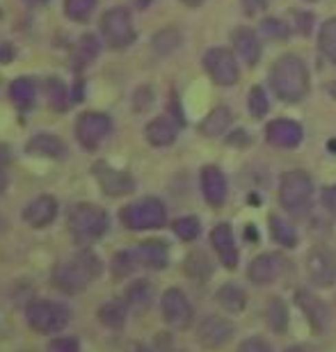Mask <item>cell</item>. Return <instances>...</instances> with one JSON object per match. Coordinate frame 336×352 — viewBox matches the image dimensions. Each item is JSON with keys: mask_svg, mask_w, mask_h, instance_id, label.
I'll use <instances>...</instances> for the list:
<instances>
[{"mask_svg": "<svg viewBox=\"0 0 336 352\" xmlns=\"http://www.w3.org/2000/svg\"><path fill=\"white\" fill-rule=\"evenodd\" d=\"M103 270L101 258L94 254L92 250H80L55 265L53 270V284L60 288L62 293L67 295H76L82 293L85 288L92 284V281L99 277Z\"/></svg>", "mask_w": 336, "mask_h": 352, "instance_id": "cell-1", "label": "cell"}, {"mask_svg": "<svg viewBox=\"0 0 336 352\" xmlns=\"http://www.w3.org/2000/svg\"><path fill=\"white\" fill-rule=\"evenodd\" d=\"M270 85L275 94L286 103L302 101L309 91V72L298 55H284L272 65Z\"/></svg>", "mask_w": 336, "mask_h": 352, "instance_id": "cell-2", "label": "cell"}, {"mask_svg": "<svg viewBox=\"0 0 336 352\" xmlns=\"http://www.w3.org/2000/svg\"><path fill=\"white\" fill-rule=\"evenodd\" d=\"M69 234L80 248H89L92 243L101 241L110 229V217L101 206L89 201H78L69 208L67 215Z\"/></svg>", "mask_w": 336, "mask_h": 352, "instance_id": "cell-3", "label": "cell"}, {"mask_svg": "<svg viewBox=\"0 0 336 352\" xmlns=\"http://www.w3.org/2000/svg\"><path fill=\"white\" fill-rule=\"evenodd\" d=\"M119 220L131 231H151L165 227L167 208L156 197H144V199L131 201L119 210Z\"/></svg>", "mask_w": 336, "mask_h": 352, "instance_id": "cell-4", "label": "cell"}, {"mask_svg": "<svg viewBox=\"0 0 336 352\" xmlns=\"http://www.w3.org/2000/svg\"><path fill=\"white\" fill-rule=\"evenodd\" d=\"M313 197V181L302 170L286 172L279 183V201L282 208L291 215H304L311 206Z\"/></svg>", "mask_w": 336, "mask_h": 352, "instance_id": "cell-5", "label": "cell"}, {"mask_svg": "<svg viewBox=\"0 0 336 352\" xmlns=\"http://www.w3.org/2000/svg\"><path fill=\"white\" fill-rule=\"evenodd\" d=\"M25 318L34 332L39 334H58L62 332L69 320H71V311L60 305V302L51 300H34L25 307Z\"/></svg>", "mask_w": 336, "mask_h": 352, "instance_id": "cell-6", "label": "cell"}, {"mask_svg": "<svg viewBox=\"0 0 336 352\" xmlns=\"http://www.w3.org/2000/svg\"><path fill=\"white\" fill-rule=\"evenodd\" d=\"M101 34L110 48H126L135 41V28L128 10L124 7H112L101 16Z\"/></svg>", "mask_w": 336, "mask_h": 352, "instance_id": "cell-7", "label": "cell"}, {"mask_svg": "<svg viewBox=\"0 0 336 352\" xmlns=\"http://www.w3.org/2000/svg\"><path fill=\"white\" fill-rule=\"evenodd\" d=\"M112 131V119L106 112H82L76 122V138L82 149L94 151L99 149L101 142L110 135Z\"/></svg>", "mask_w": 336, "mask_h": 352, "instance_id": "cell-8", "label": "cell"}, {"mask_svg": "<svg viewBox=\"0 0 336 352\" xmlns=\"http://www.w3.org/2000/svg\"><path fill=\"white\" fill-rule=\"evenodd\" d=\"M160 311L167 325L174 329H188L194 320V309L181 288H167L160 298Z\"/></svg>", "mask_w": 336, "mask_h": 352, "instance_id": "cell-9", "label": "cell"}, {"mask_svg": "<svg viewBox=\"0 0 336 352\" xmlns=\"http://www.w3.org/2000/svg\"><path fill=\"white\" fill-rule=\"evenodd\" d=\"M204 69L213 78V82H218L222 87L236 85L238 76H240V69H238L234 53L227 51V48H211L204 55Z\"/></svg>", "mask_w": 336, "mask_h": 352, "instance_id": "cell-10", "label": "cell"}, {"mask_svg": "<svg viewBox=\"0 0 336 352\" xmlns=\"http://www.w3.org/2000/svg\"><path fill=\"white\" fill-rule=\"evenodd\" d=\"M306 277L311 284H316L318 288H330L336 284V254L332 250L323 248H313L306 254Z\"/></svg>", "mask_w": 336, "mask_h": 352, "instance_id": "cell-11", "label": "cell"}, {"mask_svg": "<svg viewBox=\"0 0 336 352\" xmlns=\"http://www.w3.org/2000/svg\"><path fill=\"white\" fill-rule=\"evenodd\" d=\"M234 325L231 320L222 318V316H206L197 327V339L199 346L206 350H220L234 339Z\"/></svg>", "mask_w": 336, "mask_h": 352, "instance_id": "cell-12", "label": "cell"}, {"mask_svg": "<svg viewBox=\"0 0 336 352\" xmlns=\"http://www.w3.org/2000/svg\"><path fill=\"white\" fill-rule=\"evenodd\" d=\"M94 176H96V181H99L101 192L106 197H112V199H115V197H126L135 190V179H133L128 172L115 170V167H110L108 163H96Z\"/></svg>", "mask_w": 336, "mask_h": 352, "instance_id": "cell-13", "label": "cell"}, {"mask_svg": "<svg viewBox=\"0 0 336 352\" xmlns=\"http://www.w3.org/2000/svg\"><path fill=\"white\" fill-rule=\"evenodd\" d=\"M295 305L300 307V311L304 314V318L309 320V327L316 334H325L327 327H330V307L325 305L318 295H313L306 288H300L295 293Z\"/></svg>", "mask_w": 336, "mask_h": 352, "instance_id": "cell-14", "label": "cell"}, {"mask_svg": "<svg viewBox=\"0 0 336 352\" xmlns=\"http://www.w3.org/2000/svg\"><path fill=\"white\" fill-rule=\"evenodd\" d=\"M286 270V258L282 254H258L256 258H251V263L247 267V277L251 284L256 286H268L272 281H277Z\"/></svg>", "mask_w": 336, "mask_h": 352, "instance_id": "cell-15", "label": "cell"}, {"mask_svg": "<svg viewBox=\"0 0 336 352\" xmlns=\"http://www.w3.org/2000/svg\"><path fill=\"white\" fill-rule=\"evenodd\" d=\"M265 138L272 146H279V149H295V146L302 144L304 131L293 119H275V122L268 124Z\"/></svg>", "mask_w": 336, "mask_h": 352, "instance_id": "cell-16", "label": "cell"}, {"mask_svg": "<svg viewBox=\"0 0 336 352\" xmlns=\"http://www.w3.org/2000/svg\"><path fill=\"white\" fill-rule=\"evenodd\" d=\"M58 199L51 195H39L37 199H32L23 208V220L27 227L32 229H44L48 227L55 217H58Z\"/></svg>", "mask_w": 336, "mask_h": 352, "instance_id": "cell-17", "label": "cell"}, {"mask_svg": "<svg viewBox=\"0 0 336 352\" xmlns=\"http://www.w3.org/2000/svg\"><path fill=\"white\" fill-rule=\"evenodd\" d=\"M211 245H213V250L218 252L222 265L227 267V270H236L238 248H236V238H234V231H231V224L222 222L211 231Z\"/></svg>", "mask_w": 336, "mask_h": 352, "instance_id": "cell-18", "label": "cell"}, {"mask_svg": "<svg viewBox=\"0 0 336 352\" xmlns=\"http://www.w3.org/2000/svg\"><path fill=\"white\" fill-rule=\"evenodd\" d=\"M201 192H204V199L215 208H220L227 201V179L220 167L206 165L201 170Z\"/></svg>", "mask_w": 336, "mask_h": 352, "instance_id": "cell-19", "label": "cell"}, {"mask_svg": "<svg viewBox=\"0 0 336 352\" xmlns=\"http://www.w3.org/2000/svg\"><path fill=\"white\" fill-rule=\"evenodd\" d=\"M135 254L139 265L151 267V270H163L170 263V248H167L165 241H156V238L139 243L135 248Z\"/></svg>", "mask_w": 336, "mask_h": 352, "instance_id": "cell-20", "label": "cell"}, {"mask_svg": "<svg viewBox=\"0 0 336 352\" xmlns=\"http://www.w3.org/2000/svg\"><path fill=\"white\" fill-rule=\"evenodd\" d=\"M177 124H174L172 117H156L151 119L149 124H146V142L151 146H170L174 144V140H177Z\"/></svg>", "mask_w": 336, "mask_h": 352, "instance_id": "cell-21", "label": "cell"}, {"mask_svg": "<svg viewBox=\"0 0 336 352\" xmlns=\"http://www.w3.org/2000/svg\"><path fill=\"white\" fill-rule=\"evenodd\" d=\"M234 48L249 67L258 65V60H261V44H258L256 32L249 28H238L234 32Z\"/></svg>", "mask_w": 336, "mask_h": 352, "instance_id": "cell-22", "label": "cell"}, {"mask_svg": "<svg viewBox=\"0 0 336 352\" xmlns=\"http://www.w3.org/2000/svg\"><path fill=\"white\" fill-rule=\"evenodd\" d=\"M25 151L34 153V156H44V158H62L67 153L65 142H62L58 135H53V133H37L34 138H30Z\"/></svg>", "mask_w": 336, "mask_h": 352, "instance_id": "cell-23", "label": "cell"}, {"mask_svg": "<svg viewBox=\"0 0 336 352\" xmlns=\"http://www.w3.org/2000/svg\"><path fill=\"white\" fill-rule=\"evenodd\" d=\"M10 98L19 110H30L37 98V80L30 76H21L10 82Z\"/></svg>", "mask_w": 336, "mask_h": 352, "instance_id": "cell-24", "label": "cell"}, {"mask_svg": "<svg viewBox=\"0 0 336 352\" xmlns=\"http://www.w3.org/2000/svg\"><path fill=\"white\" fill-rule=\"evenodd\" d=\"M215 300H218V305L222 309H227L229 314H240L245 311V307H247V295L238 284H224L218 288V293H215Z\"/></svg>", "mask_w": 336, "mask_h": 352, "instance_id": "cell-25", "label": "cell"}, {"mask_svg": "<svg viewBox=\"0 0 336 352\" xmlns=\"http://www.w3.org/2000/svg\"><path fill=\"white\" fill-rule=\"evenodd\" d=\"M128 318V305L126 300H108L99 307V320L110 329H122Z\"/></svg>", "mask_w": 336, "mask_h": 352, "instance_id": "cell-26", "label": "cell"}, {"mask_svg": "<svg viewBox=\"0 0 336 352\" xmlns=\"http://www.w3.org/2000/svg\"><path fill=\"white\" fill-rule=\"evenodd\" d=\"M126 305L133 311H146V309L151 307V300H153V288L149 281L139 279V281H133L128 286V291H126Z\"/></svg>", "mask_w": 336, "mask_h": 352, "instance_id": "cell-27", "label": "cell"}, {"mask_svg": "<svg viewBox=\"0 0 336 352\" xmlns=\"http://www.w3.org/2000/svg\"><path fill=\"white\" fill-rule=\"evenodd\" d=\"M231 126V112L229 108H224V105H218L211 115H208L204 122H201L199 126V131H201V135H206V138H220L227 133V129Z\"/></svg>", "mask_w": 336, "mask_h": 352, "instance_id": "cell-28", "label": "cell"}, {"mask_svg": "<svg viewBox=\"0 0 336 352\" xmlns=\"http://www.w3.org/2000/svg\"><path fill=\"white\" fill-rule=\"evenodd\" d=\"M289 307L282 298H270L268 307H265V320H268L270 329L275 334H284L289 329Z\"/></svg>", "mask_w": 336, "mask_h": 352, "instance_id": "cell-29", "label": "cell"}, {"mask_svg": "<svg viewBox=\"0 0 336 352\" xmlns=\"http://www.w3.org/2000/svg\"><path fill=\"white\" fill-rule=\"evenodd\" d=\"M46 96L55 112H67L71 108V105H69V87L58 76H51V78L46 80Z\"/></svg>", "mask_w": 336, "mask_h": 352, "instance_id": "cell-30", "label": "cell"}, {"mask_svg": "<svg viewBox=\"0 0 336 352\" xmlns=\"http://www.w3.org/2000/svg\"><path fill=\"white\" fill-rule=\"evenodd\" d=\"M137 267H139V261H137L135 250H122V252H117L115 258H112L110 270H112V277L115 279H124L135 272Z\"/></svg>", "mask_w": 336, "mask_h": 352, "instance_id": "cell-31", "label": "cell"}, {"mask_svg": "<svg viewBox=\"0 0 336 352\" xmlns=\"http://www.w3.org/2000/svg\"><path fill=\"white\" fill-rule=\"evenodd\" d=\"M270 234H272V241L279 243L282 248H295L298 245L295 229H293L286 220H282L279 215L270 217Z\"/></svg>", "mask_w": 336, "mask_h": 352, "instance_id": "cell-32", "label": "cell"}, {"mask_svg": "<svg viewBox=\"0 0 336 352\" xmlns=\"http://www.w3.org/2000/svg\"><path fill=\"white\" fill-rule=\"evenodd\" d=\"M96 10V0H65V14L74 23H87Z\"/></svg>", "mask_w": 336, "mask_h": 352, "instance_id": "cell-33", "label": "cell"}, {"mask_svg": "<svg viewBox=\"0 0 336 352\" xmlns=\"http://www.w3.org/2000/svg\"><path fill=\"white\" fill-rule=\"evenodd\" d=\"M318 46H320V53L336 65V19L325 21V23L320 25Z\"/></svg>", "mask_w": 336, "mask_h": 352, "instance_id": "cell-34", "label": "cell"}, {"mask_svg": "<svg viewBox=\"0 0 336 352\" xmlns=\"http://www.w3.org/2000/svg\"><path fill=\"white\" fill-rule=\"evenodd\" d=\"M186 272L194 279H208L213 272V265H211V261H208L206 254H201V252H192V254L186 258Z\"/></svg>", "mask_w": 336, "mask_h": 352, "instance_id": "cell-35", "label": "cell"}, {"mask_svg": "<svg viewBox=\"0 0 336 352\" xmlns=\"http://www.w3.org/2000/svg\"><path fill=\"white\" fill-rule=\"evenodd\" d=\"M172 229H174V234H177L181 241H186V243L197 241L199 234H201V224H199L197 217H192V215L179 217V220L172 224Z\"/></svg>", "mask_w": 336, "mask_h": 352, "instance_id": "cell-36", "label": "cell"}, {"mask_svg": "<svg viewBox=\"0 0 336 352\" xmlns=\"http://www.w3.org/2000/svg\"><path fill=\"white\" fill-rule=\"evenodd\" d=\"M247 105H249V112L254 119H261L268 115V96H265V89L261 85H254L249 89Z\"/></svg>", "mask_w": 336, "mask_h": 352, "instance_id": "cell-37", "label": "cell"}, {"mask_svg": "<svg viewBox=\"0 0 336 352\" xmlns=\"http://www.w3.org/2000/svg\"><path fill=\"white\" fill-rule=\"evenodd\" d=\"M261 32L268 39H279V41H284V39L291 37L289 25H286L284 21H279V19H263L261 21Z\"/></svg>", "mask_w": 336, "mask_h": 352, "instance_id": "cell-38", "label": "cell"}, {"mask_svg": "<svg viewBox=\"0 0 336 352\" xmlns=\"http://www.w3.org/2000/svg\"><path fill=\"white\" fill-rule=\"evenodd\" d=\"M181 44V37L177 30H160L156 37H153V48H156L158 53H172L174 48Z\"/></svg>", "mask_w": 336, "mask_h": 352, "instance_id": "cell-39", "label": "cell"}, {"mask_svg": "<svg viewBox=\"0 0 336 352\" xmlns=\"http://www.w3.org/2000/svg\"><path fill=\"white\" fill-rule=\"evenodd\" d=\"M99 51H101L99 39H96L94 34H82L78 41V58L82 65H85V62H92L96 55H99Z\"/></svg>", "mask_w": 336, "mask_h": 352, "instance_id": "cell-40", "label": "cell"}, {"mask_svg": "<svg viewBox=\"0 0 336 352\" xmlns=\"http://www.w3.org/2000/svg\"><path fill=\"white\" fill-rule=\"evenodd\" d=\"M46 352H80V341L76 336H60L48 343Z\"/></svg>", "mask_w": 336, "mask_h": 352, "instance_id": "cell-41", "label": "cell"}, {"mask_svg": "<svg viewBox=\"0 0 336 352\" xmlns=\"http://www.w3.org/2000/svg\"><path fill=\"white\" fill-rule=\"evenodd\" d=\"M10 186V153L5 146H0V195Z\"/></svg>", "mask_w": 336, "mask_h": 352, "instance_id": "cell-42", "label": "cell"}, {"mask_svg": "<svg viewBox=\"0 0 336 352\" xmlns=\"http://www.w3.org/2000/svg\"><path fill=\"white\" fill-rule=\"evenodd\" d=\"M236 352H272V348L265 341L258 339V336H251V339L243 341Z\"/></svg>", "mask_w": 336, "mask_h": 352, "instance_id": "cell-43", "label": "cell"}, {"mask_svg": "<svg viewBox=\"0 0 336 352\" xmlns=\"http://www.w3.org/2000/svg\"><path fill=\"white\" fill-rule=\"evenodd\" d=\"M240 3L247 16H258V14L268 10V0H240Z\"/></svg>", "mask_w": 336, "mask_h": 352, "instance_id": "cell-44", "label": "cell"}, {"mask_svg": "<svg viewBox=\"0 0 336 352\" xmlns=\"http://www.w3.org/2000/svg\"><path fill=\"white\" fill-rule=\"evenodd\" d=\"M295 25L300 34L311 32V14L309 12H295Z\"/></svg>", "mask_w": 336, "mask_h": 352, "instance_id": "cell-45", "label": "cell"}, {"mask_svg": "<svg viewBox=\"0 0 336 352\" xmlns=\"http://www.w3.org/2000/svg\"><path fill=\"white\" fill-rule=\"evenodd\" d=\"M323 206L336 215V186H330L323 190Z\"/></svg>", "mask_w": 336, "mask_h": 352, "instance_id": "cell-46", "label": "cell"}, {"mask_svg": "<svg viewBox=\"0 0 336 352\" xmlns=\"http://www.w3.org/2000/svg\"><path fill=\"white\" fill-rule=\"evenodd\" d=\"M229 144H234V146H247L249 144V135L245 131H236L234 135H229Z\"/></svg>", "mask_w": 336, "mask_h": 352, "instance_id": "cell-47", "label": "cell"}, {"mask_svg": "<svg viewBox=\"0 0 336 352\" xmlns=\"http://www.w3.org/2000/svg\"><path fill=\"white\" fill-rule=\"evenodd\" d=\"M151 3H153V0H133V5H135L137 10H146Z\"/></svg>", "mask_w": 336, "mask_h": 352, "instance_id": "cell-48", "label": "cell"}, {"mask_svg": "<svg viewBox=\"0 0 336 352\" xmlns=\"http://www.w3.org/2000/svg\"><path fill=\"white\" fill-rule=\"evenodd\" d=\"M181 3L188 5V7H199L201 3H204V0H181Z\"/></svg>", "mask_w": 336, "mask_h": 352, "instance_id": "cell-49", "label": "cell"}, {"mask_svg": "<svg viewBox=\"0 0 336 352\" xmlns=\"http://www.w3.org/2000/svg\"><path fill=\"white\" fill-rule=\"evenodd\" d=\"M128 352H151V350H149V348H144V346H133Z\"/></svg>", "mask_w": 336, "mask_h": 352, "instance_id": "cell-50", "label": "cell"}, {"mask_svg": "<svg viewBox=\"0 0 336 352\" xmlns=\"http://www.w3.org/2000/svg\"><path fill=\"white\" fill-rule=\"evenodd\" d=\"M27 3H30V5H46L48 0H27Z\"/></svg>", "mask_w": 336, "mask_h": 352, "instance_id": "cell-51", "label": "cell"}, {"mask_svg": "<svg viewBox=\"0 0 336 352\" xmlns=\"http://www.w3.org/2000/svg\"><path fill=\"white\" fill-rule=\"evenodd\" d=\"M309 3H318V0H309Z\"/></svg>", "mask_w": 336, "mask_h": 352, "instance_id": "cell-52", "label": "cell"}]
</instances>
